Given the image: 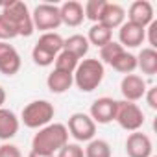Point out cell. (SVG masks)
Masks as SVG:
<instances>
[{"instance_id": "obj_9", "label": "cell", "mask_w": 157, "mask_h": 157, "mask_svg": "<svg viewBox=\"0 0 157 157\" xmlns=\"http://www.w3.org/2000/svg\"><path fill=\"white\" fill-rule=\"evenodd\" d=\"M126 153L128 157H151L153 144L151 139L142 131H133L126 139Z\"/></svg>"}, {"instance_id": "obj_6", "label": "cell", "mask_w": 157, "mask_h": 157, "mask_svg": "<svg viewBox=\"0 0 157 157\" xmlns=\"http://www.w3.org/2000/svg\"><path fill=\"white\" fill-rule=\"evenodd\" d=\"M32 22L33 28L41 30L43 33L54 32L61 26V15H59V6L56 4H39L32 11Z\"/></svg>"}, {"instance_id": "obj_20", "label": "cell", "mask_w": 157, "mask_h": 157, "mask_svg": "<svg viewBox=\"0 0 157 157\" xmlns=\"http://www.w3.org/2000/svg\"><path fill=\"white\" fill-rule=\"evenodd\" d=\"M39 48L50 52L52 56H57L61 50H63V37L57 33V32H46L39 37V41L35 43Z\"/></svg>"}, {"instance_id": "obj_2", "label": "cell", "mask_w": 157, "mask_h": 157, "mask_svg": "<svg viewBox=\"0 0 157 157\" xmlns=\"http://www.w3.org/2000/svg\"><path fill=\"white\" fill-rule=\"evenodd\" d=\"M105 68L100 59H83L78 63L72 78H74V85L83 91V93H93L98 89V85L104 82Z\"/></svg>"}, {"instance_id": "obj_13", "label": "cell", "mask_w": 157, "mask_h": 157, "mask_svg": "<svg viewBox=\"0 0 157 157\" xmlns=\"http://www.w3.org/2000/svg\"><path fill=\"white\" fill-rule=\"evenodd\" d=\"M128 21L137 24V26L146 28L148 24H151L155 21L153 19V6L148 0H135L128 10Z\"/></svg>"}, {"instance_id": "obj_21", "label": "cell", "mask_w": 157, "mask_h": 157, "mask_svg": "<svg viewBox=\"0 0 157 157\" xmlns=\"http://www.w3.org/2000/svg\"><path fill=\"white\" fill-rule=\"evenodd\" d=\"M87 41H89V44H94V46L102 48V46H105L107 43L113 41V32L107 30L105 26H102L100 22H96V24L91 26L89 35H87Z\"/></svg>"}, {"instance_id": "obj_7", "label": "cell", "mask_w": 157, "mask_h": 157, "mask_svg": "<svg viewBox=\"0 0 157 157\" xmlns=\"http://www.w3.org/2000/svg\"><path fill=\"white\" fill-rule=\"evenodd\" d=\"M68 135H72L78 142H89L96 135V124L87 113H74L67 124Z\"/></svg>"}, {"instance_id": "obj_15", "label": "cell", "mask_w": 157, "mask_h": 157, "mask_svg": "<svg viewBox=\"0 0 157 157\" xmlns=\"http://www.w3.org/2000/svg\"><path fill=\"white\" fill-rule=\"evenodd\" d=\"M59 15H61V24H67V26H80L83 21H85V15H83V4L78 2V0H68V2L61 4L59 6Z\"/></svg>"}, {"instance_id": "obj_1", "label": "cell", "mask_w": 157, "mask_h": 157, "mask_svg": "<svg viewBox=\"0 0 157 157\" xmlns=\"http://www.w3.org/2000/svg\"><path fill=\"white\" fill-rule=\"evenodd\" d=\"M68 142V129L65 124L50 122L48 126L41 128L32 139V150L46 155H56L65 144Z\"/></svg>"}, {"instance_id": "obj_35", "label": "cell", "mask_w": 157, "mask_h": 157, "mask_svg": "<svg viewBox=\"0 0 157 157\" xmlns=\"http://www.w3.org/2000/svg\"><path fill=\"white\" fill-rule=\"evenodd\" d=\"M151 157H155V155H151Z\"/></svg>"}, {"instance_id": "obj_14", "label": "cell", "mask_w": 157, "mask_h": 157, "mask_svg": "<svg viewBox=\"0 0 157 157\" xmlns=\"http://www.w3.org/2000/svg\"><path fill=\"white\" fill-rule=\"evenodd\" d=\"M126 21V10L120 6V4H115V2H105L104 10H102V15H100V24L105 26L107 30H115V28H120Z\"/></svg>"}, {"instance_id": "obj_28", "label": "cell", "mask_w": 157, "mask_h": 157, "mask_svg": "<svg viewBox=\"0 0 157 157\" xmlns=\"http://www.w3.org/2000/svg\"><path fill=\"white\" fill-rule=\"evenodd\" d=\"M17 37V32H15V28L10 24V21L0 13V41H4V43H8V41H11V39H15Z\"/></svg>"}, {"instance_id": "obj_24", "label": "cell", "mask_w": 157, "mask_h": 157, "mask_svg": "<svg viewBox=\"0 0 157 157\" xmlns=\"http://www.w3.org/2000/svg\"><path fill=\"white\" fill-rule=\"evenodd\" d=\"M54 63H56L54 68L63 70V72H68V74H74V70H76L78 63H80V59H78L74 54L67 52V50H61V52L56 56V61H54Z\"/></svg>"}, {"instance_id": "obj_25", "label": "cell", "mask_w": 157, "mask_h": 157, "mask_svg": "<svg viewBox=\"0 0 157 157\" xmlns=\"http://www.w3.org/2000/svg\"><path fill=\"white\" fill-rule=\"evenodd\" d=\"M105 6V0H87L85 6H83V15L85 19L93 21L94 24L100 21V15H102V10Z\"/></svg>"}, {"instance_id": "obj_26", "label": "cell", "mask_w": 157, "mask_h": 157, "mask_svg": "<svg viewBox=\"0 0 157 157\" xmlns=\"http://www.w3.org/2000/svg\"><path fill=\"white\" fill-rule=\"evenodd\" d=\"M124 52V48L120 46V43H117V41H111V43H107L105 46H102L100 48V57H102V61L104 63H107V65H111L120 54Z\"/></svg>"}, {"instance_id": "obj_19", "label": "cell", "mask_w": 157, "mask_h": 157, "mask_svg": "<svg viewBox=\"0 0 157 157\" xmlns=\"http://www.w3.org/2000/svg\"><path fill=\"white\" fill-rule=\"evenodd\" d=\"M137 68H140V72L146 76H155L157 74V50L150 46L142 48L137 56Z\"/></svg>"}, {"instance_id": "obj_31", "label": "cell", "mask_w": 157, "mask_h": 157, "mask_svg": "<svg viewBox=\"0 0 157 157\" xmlns=\"http://www.w3.org/2000/svg\"><path fill=\"white\" fill-rule=\"evenodd\" d=\"M0 157H22V153H21L19 146L4 142L2 146H0Z\"/></svg>"}, {"instance_id": "obj_22", "label": "cell", "mask_w": 157, "mask_h": 157, "mask_svg": "<svg viewBox=\"0 0 157 157\" xmlns=\"http://www.w3.org/2000/svg\"><path fill=\"white\" fill-rule=\"evenodd\" d=\"M111 67L117 70V72H122V74H133V70L137 68V56H133L131 52L124 50L113 63Z\"/></svg>"}, {"instance_id": "obj_10", "label": "cell", "mask_w": 157, "mask_h": 157, "mask_svg": "<svg viewBox=\"0 0 157 157\" xmlns=\"http://www.w3.org/2000/svg\"><path fill=\"white\" fill-rule=\"evenodd\" d=\"M115 113H117V100H113L109 96H102V98L94 100L91 104V109H89V117L94 120V124L113 122Z\"/></svg>"}, {"instance_id": "obj_29", "label": "cell", "mask_w": 157, "mask_h": 157, "mask_svg": "<svg viewBox=\"0 0 157 157\" xmlns=\"http://www.w3.org/2000/svg\"><path fill=\"white\" fill-rule=\"evenodd\" d=\"M57 157H85L83 153V148L76 142H67L59 151H57Z\"/></svg>"}, {"instance_id": "obj_34", "label": "cell", "mask_w": 157, "mask_h": 157, "mask_svg": "<svg viewBox=\"0 0 157 157\" xmlns=\"http://www.w3.org/2000/svg\"><path fill=\"white\" fill-rule=\"evenodd\" d=\"M28 157H56V155H46V153H39V151H33V150H32V151L28 153Z\"/></svg>"}, {"instance_id": "obj_11", "label": "cell", "mask_w": 157, "mask_h": 157, "mask_svg": "<svg viewBox=\"0 0 157 157\" xmlns=\"http://www.w3.org/2000/svg\"><path fill=\"white\" fill-rule=\"evenodd\" d=\"M144 41H146V28L137 26V24H133L129 21L120 26V30H118V43H120V46L124 50L126 48H137Z\"/></svg>"}, {"instance_id": "obj_18", "label": "cell", "mask_w": 157, "mask_h": 157, "mask_svg": "<svg viewBox=\"0 0 157 157\" xmlns=\"http://www.w3.org/2000/svg\"><path fill=\"white\" fill-rule=\"evenodd\" d=\"M89 48H91V44H89L87 37H85V35H82V33H74V35H70V37L63 39V50H67V52L74 54L78 59H82L83 56H87Z\"/></svg>"}, {"instance_id": "obj_23", "label": "cell", "mask_w": 157, "mask_h": 157, "mask_svg": "<svg viewBox=\"0 0 157 157\" xmlns=\"http://www.w3.org/2000/svg\"><path fill=\"white\" fill-rule=\"evenodd\" d=\"M85 157H111V146L104 139H93L87 142V148L83 150Z\"/></svg>"}, {"instance_id": "obj_8", "label": "cell", "mask_w": 157, "mask_h": 157, "mask_svg": "<svg viewBox=\"0 0 157 157\" xmlns=\"http://www.w3.org/2000/svg\"><path fill=\"white\" fill-rule=\"evenodd\" d=\"M146 82H144V78H140L139 74H126L122 78V82H120V93L124 96L126 102H139L144 98L146 94Z\"/></svg>"}, {"instance_id": "obj_3", "label": "cell", "mask_w": 157, "mask_h": 157, "mask_svg": "<svg viewBox=\"0 0 157 157\" xmlns=\"http://www.w3.org/2000/svg\"><path fill=\"white\" fill-rule=\"evenodd\" d=\"M2 15L10 21V24L15 28L17 37H30L33 33V22H32V13L28 6L21 0H10L2 6Z\"/></svg>"}, {"instance_id": "obj_33", "label": "cell", "mask_w": 157, "mask_h": 157, "mask_svg": "<svg viewBox=\"0 0 157 157\" xmlns=\"http://www.w3.org/2000/svg\"><path fill=\"white\" fill-rule=\"evenodd\" d=\"M6 104V91H4V87L0 85V107H2Z\"/></svg>"}, {"instance_id": "obj_27", "label": "cell", "mask_w": 157, "mask_h": 157, "mask_svg": "<svg viewBox=\"0 0 157 157\" xmlns=\"http://www.w3.org/2000/svg\"><path fill=\"white\" fill-rule=\"evenodd\" d=\"M32 59H33V63L39 65V67H50V65H54L56 56H52L50 52H46V50H43V48H39V46L35 44L33 50H32Z\"/></svg>"}, {"instance_id": "obj_12", "label": "cell", "mask_w": 157, "mask_h": 157, "mask_svg": "<svg viewBox=\"0 0 157 157\" xmlns=\"http://www.w3.org/2000/svg\"><path fill=\"white\" fill-rule=\"evenodd\" d=\"M21 56L10 43L0 41V72L4 76H15L21 70Z\"/></svg>"}, {"instance_id": "obj_30", "label": "cell", "mask_w": 157, "mask_h": 157, "mask_svg": "<svg viewBox=\"0 0 157 157\" xmlns=\"http://www.w3.org/2000/svg\"><path fill=\"white\" fill-rule=\"evenodd\" d=\"M146 41L150 44V48H157V21H153L151 24L146 26Z\"/></svg>"}, {"instance_id": "obj_16", "label": "cell", "mask_w": 157, "mask_h": 157, "mask_svg": "<svg viewBox=\"0 0 157 157\" xmlns=\"http://www.w3.org/2000/svg\"><path fill=\"white\" fill-rule=\"evenodd\" d=\"M21 120L19 117L6 107H0V140H10L19 133Z\"/></svg>"}, {"instance_id": "obj_5", "label": "cell", "mask_w": 157, "mask_h": 157, "mask_svg": "<svg viewBox=\"0 0 157 157\" xmlns=\"http://www.w3.org/2000/svg\"><path fill=\"white\" fill-rule=\"evenodd\" d=\"M115 120L118 122V126L122 129L133 133V131H139L144 126V113H142V109L137 104L120 100V102H117Z\"/></svg>"}, {"instance_id": "obj_17", "label": "cell", "mask_w": 157, "mask_h": 157, "mask_svg": "<svg viewBox=\"0 0 157 157\" xmlns=\"http://www.w3.org/2000/svg\"><path fill=\"white\" fill-rule=\"evenodd\" d=\"M72 85H74L72 74L63 72V70H57V68H54V70L48 74V78H46V87H48V91L54 93V94H63V93H67Z\"/></svg>"}, {"instance_id": "obj_4", "label": "cell", "mask_w": 157, "mask_h": 157, "mask_svg": "<svg viewBox=\"0 0 157 157\" xmlns=\"http://www.w3.org/2000/svg\"><path fill=\"white\" fill-rule=\"evenodd\" d=\"M54 115H56L54 104H50L48 100H33L22 109L19 120L30 129H41L52 122Z\"/></svg>"}, {"instance_id": "obj_32", "label": "cell", "mask_w": 157, "mask_h": 157, "mask_svg": "<svg viewBox=\"0 0 157 157\" xmlns=\"http://www.w3.org/2000/svg\"><path fill=\"white\" fill-rule=\"evenodd\" d=\"M144 98H146V104H148L151 109H157V87H150V89H146Z\"/></svg>"}]
</instances>
